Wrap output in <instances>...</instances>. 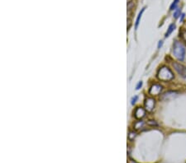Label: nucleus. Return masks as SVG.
Masks as SVG:
<instances>
[{
  "label": "nucleus",
  "instance_id": "obj_19",
  "mask_svg": "<svg viewBox=\"0 0 186 163\" xmlns=\"http://www.w3.org/2000/svg\"><path fill=\"white\" fill-rule=\"evenodd\" d=\"M184 18H185V14H181V19H180V21H183Z\"/></svg>",
  "mask_w": 186,
  "mask_h": 163
},
{
  "label": "nucleus",
  "instance_id": "obj_1",
  "mask_svg": "<svg viewBox=\"0 0 186 163\" xmlns=\"http://www.w3.org/2000/svg\"><path fill=\"white\" fill-rule=\"evenodd\" d=\"M156 77L160 81L169 82L170 81V80H172L173 78H174V74H173L171 70L168 67L163 66V67H161L158 70L157 74H156Z\"/></svg>",
  "mask_w": 186,
  "mask_h": 163
},
{
  "label": "nucleus",
  "instance_id": "obj_13",
  "mask_svg": "<svg viewBox=\"0 0 186 163\" xmlns=\"http://www.w3.org/2000/svg\"><path fill=\"white\" fill-rule=\"evenodd\" d=\"M181 15V9L180 8H176L175 13H174V18H178L179 17H180Z\"/></svg>",
  "mask_w": 186,
  "mask_h": 163
},
{
  "label": "nucleus",
  "instance_id": "obj_9",
  "mask_svg": "<svg viewBox=\"0 0 186 163\" xmlns=\"http://www.w3.org/2000/svg\"><path fill=\"white\" fill-rule=\"evenodd\" d=\"M144 125H145V123L143 121H137V122L135 123L134 124V129H136V130H141L144 128Z\"/></svg>",
  "mask_w": 186,
  "mask_h": 163
},
{
  "label": "nucleus",
  "instance_id": "obj_5",
  "mask_svg": "<svg viewBox=\"0 0 186 163\" xmlns=\"http://www.w3.org/2000/svg\"><path fill=\"white\" fill-rule=\"evenodd\" d=\"M144 105H145V110L147 112H151L155 108V100L153 98H151V97H148V98L146 99Z\"/></svg>",
  "mask_w": 186,
  "mask_h": 163
},
{
  "label": "nucleus",
  "instance_id": "obj_8",
  "mask_svg": "<svg viewBox=\"0 0 186 163\" xmlns=\"http://www.w3.org/2000/svg\"><path fill=\"white\" fill-rule=\"evenodd\" d=\"M145 9H146V8H143L141 9V12L139 13V14H138V16H137V18H136V24H135V28H136V30L137 29V27H138V25H139V23H140V20H141V16H142V14H143V13H144Z\"/></svg>",
  "mask_w": 186,
  "mask_h": 163
},
{
  "label": "nucleus",
  "instance_id": "obj_7",
  "mask_svg": "<svg viewBox=\"0 0 186 163\" xmlns=\"http://www.w3.org/2000/svg\"><path fill=\"white\" fill-rule=\"evenodd\" d=\"M146 110L145 109L142 108V107H137V108L135 110V112H134V115H135V117L138 119H141L143 117H145L146 115Z\"/></svg>",
  "mask_w": 186,
  "mask_h": 163
},
{
  "label": "nucleus",
  "instance_id": "obj_4",
  "mask_svg": "<svg viewBox=\"0 0 186 163\" xmlns=\"http://www.w3.org/2000/svg\"><path fill=\"white\" fill-rule=\"evenodd\" d=\"M179 96V92L178 91H166L165 92L163 95L160 96V99L165 101H168L170 100L175 99V97H177Z\"/></svg>",
  "mask_w": 186,
  "mask_h": 163
},
{
  "label": "nucleus",
  "instance_id": "obj_3",
  "mask_svg": "<svg viewBox=\"0 0 186 163\" xmlns=\"http://www.w3.org/2000/svg\"><path fill=\"white\" fill-rule=\"evenodd\" d=\"M173 67L175 68V70L180 74V76H181L184 78H186V66L183 65L181 63H177V62H174Z\"/></svg>",
  "mask_w": 186,
  "mask_h": 163
},
{
  "label": "nucleus",
  "instance_id": "obj_17",
  "mask_svg": "<svg viewBox=\"0 0 186 163\" xmlns=\"http://www.w3.org/2000/svg\"><path fill=\"white\" fill-rule=\"evenodd\" d=\"M141 86H142V82L140 81L139 82H138V83H137V85H136V90H139V89H140V88L141 87Z\"/></svg>",
  "mask_w": 186,
  "mask_h": 163
},
{
  "label": "nucleus",
  "instance_id": "obj_6",
  "mask_svg": "<svg viewBox=\"0 0 186 163\" xmlns=\"http://www.w3.org/2000/svg\"><path fill=\"white\" fill-rule=\"evenodd\" d=\"M162 91V86H160V84H153L152 86H151L150 90H149V94L151 96H157L159 95L160 93Z\"/></svg>",
  "mask_w": 186,
  "mask_h": 163
},
{
  "label": "nucleus",
  "instance_id": "obj_14",
  "mask_svg": "<svg viewBox=\"0 0 186 163\" xmlns=\"http://www.w3.org/2000/svg\"><path fill=\"white\" fill-rule=\"evenodd\" d=\"M136 136V133L135 132H130L129 133V134H128V139L129 140L132 141L134 138H135V137Z\"/></svg>",
  "mask_w": 186,
  "mask_h": 163
},
{
  "label": "nucleus",
  "instance_id": "obj_20",
  "mask_svg": "<svg viewBox=\"0 0 186 163\" xmlns=\"http://www.w3.org/2000/svg\"><path fill=\"white\" fill-rule=\"evenodd\" d=\"M129 163H136V162H134V161H132V160H131L130 162H129Z\"/></svg>",
  "mask_w": 186,
  "mask_h": 163
},
{
  "label": "nucleus",
  "instance_id": "obj_11",
  "mask_svg": "<svg viewBox=\"0 0 186 163\" xmlns=\"http://www.w3.org/2000/svg\"><path fill=\"white\" fill-rule=\"evenodd\" d=\"M179 2H180V0H174V2L172 3V4L170 5V11H174L175 9H176V8H177V5L179 4Z\"/></svg>",
  "mask_w": 186,
  "mask_h": 163
},
{
  "label": "nucleus",
  "instance_id": "obj_18",
  "mask_svg": "<svg viewBox=\"0 0 186 163\" xmlns=\"http://www.w3.org/2000/svg\"><path fill=\"white\" fill-rule=\"evenodd\" d=\"M162 41H159V45H158V49H160V47H161V45H162Z\"/></svg>",
  "mask_w": 186,
  "mask_h": 163
},
{
  "label": "nucleus",
  "instance_id": "obj_15",
  "mask_svg": "<svg viewBox=\"0 0 186 163\" xmlns=\"http://www.w3.org/2000/svg\"><path fill=\"white\" fill-rule=\"evenodd\" d=\"M150 126H157V123L155 122V120H149L147 123Z\"/></svg>",
  "mask_w": 186,
  "mask_h": 163
},
{
  "label": "nucleus",
  "instance_id": "obj_12",
  "mask_svg": "<svg viewBox=\"0 0 186 163\" xmlns=\"http://www.w3.org/2000/svg\"><path fill=\"white\" fill-rule=\"evenodd\" d=\"M180 37H181L182 41L185 42V44L186 45V31L183 30L181 32H180Z\"/></svg>",
  "mask_w": 186,
  "mask_h": 163
},
{
  "label": "nucleus",
  "instance_id": "obj_10",
  "mask_svg": "<svg viewBox=\"0 0 186 163\" xmlns=\"http://www.w3.org/2000/svg\"><path fill=\"white\" fill-rule=\"evenodd\" d=\"M175 29V24H174V23H173V24H170V25L169 26L168 30H167V32L165 33V37H168V36L174 32Z\"/></svg>",
  "mask_w": 186,
  "mask_h": 163
},
{
  "label": "nucleus",
  "instance_id": "obj_16",
  "mask_svg": "<svg viewBox=\"0 0 186 163\" xmlns=\"http://www.w3.org/2000/svg\"><path fill=\"white\" fill-rule=\"evenodd\" d=\"M137 98H138V97H137V96H135L134 97H132V102H131V103H132V105H134L135 103H136V101L137 100Z\"/></svg>",
  "mask_w": 186,
  "mask_h": 163
},
{
  "label": "nucleus",
  "instance_id": "obj_2",
  "mask_svg": "<svg viewBox=\"0 0 186 163\" xmlns=\"http://www.w3.org/2000/svg\"><path fill=\"white\" fill-rule=\"evenodd\" d=\"M173 53L174 55L175 56V58L180 60V61H183L185 57V49L183 45L180 43L175 41L174 44V47H173Z\"/></svg>",
  "mask_w": 186,
  "mask_h": 163
}]
</instances>
